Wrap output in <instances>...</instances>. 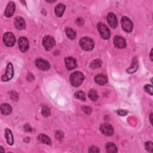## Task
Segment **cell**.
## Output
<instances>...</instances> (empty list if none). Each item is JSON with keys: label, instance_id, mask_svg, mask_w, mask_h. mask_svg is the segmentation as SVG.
Masks as SVG:
<instances>
[{"label": "cell", "instance_id": "6da1fadb", "mask_svg": "<svg viewBox=\"0 0 153 153\" xmlns=\"http://www.w3.org/2000/svg\"><path fill=\"white\" fill-rule=\"evenodd\" d=\"M85 79L84 75L80 72H74L73 73L70 77V81L71 85L74 87L80 86Z\"/></svg>", "mask_w": 153, "mask_h": 153}, {"label": "cell", "instance_id": "7a4b0ae2", "mask_svg": "<svg viewBox=\"0 0 153 153\" xmlns=\"http://www.w3.org/2000/svg\"><path fill=\"white\" fill-rule=\"evenodd\" d=\"M81 47L85 50H92L94 46L93 40L89 37H83L80 41Z\"/></svg>", "mask_w": 153, "mask_h": 153}, {"label": "cell", "instance_id": "3957f363", "mask_svg": "<svg viewBox=\"0 0 153 153\" xmlns=\"http://www.w3.org/2000/svg\"><path fill=\"white\" fill-rule=\"evenodd\" d=\"M98 29L100 33V35L104 39H108L111 36V32L108 27L104 23H99L98 25Z\"/></svg>", "mask_w": 153, "mask_h": 153}, {"label": "cell", "instance_id": "277c9868", "mask_svg": "<svg viewBox=\"0 0 153 153\" xmlns=\"http://www.w3.org/2000/svg\"><path fill=\"white\" fill-rule=\"evenodd\" d=\"M121 26L124 31L127 32H130L132 31L133 28V25L132 22L127 17L124 16L121 20Z\"/></svg>", "mask_w": 153, "mask_h": 153}, {"label": "cell", "instance_id": "5b68a950", "mask_svg": "<svg viewBox=\"0 0 153 153\" xmlns=\"http://www.w3.org/2000/svg\"><path fill=\"white\" fill-rule=\"evenodd\" d=\"M4 44L8 47H12L15 44L16 38L11 32H6L3 36Z\"/></svg>", "mask_w": 153, "mask_h": 153}, {"label": "cell", "instance_id": "8992f818", "mask_svg": "<svg viewBox=\"0 0 153 153\" xmlns=\"http://www.w3.org/2000/svg\"><path fill=\"white\" fill-rule=\"evenodd\" d=\"M43 45L46 50H51L55 46V40L51 36H46L43 40Z\"/></svg>", "mask_w": 153, "mask_h": 153}, {"label": "cell", "instance_id": "52a82bcc", "mask_svg": "<svg viewBox=\"0 0 153 153\" xmlns=\"http://www.w3.org/2000/svg\"><path fill=\"white\" fill-rule=\"evenodd\" d=\"M100 130L105 136H111L114 133L113 126L109 123H103L100 126Z\"/></svg>", "mask_w": 153, "mask_h": 153}, {"label": "cell", "instance_id": "ba28073f", "mask_svg": "<svg viewBox=\"0 0 153 153\" xmlns=\"http://www.w3.org/2000/svg\"><path fill=\"white\" fill-rule=\"evenodd\" d=\"M13 77V65L11 63H9L7 65L6 73L4 75H3L1 77L2 81L6 82L10 80Z\"/></svg>", "mask_w": 153, "mask_h": 153}, {"label": "cell", "instance_id": "9c48e42d", "mask_svg": "<svg viewBox=\"0 0 153 153\" xmlns=\"http://www.w3.org/2000/svg\"><path fill=\"white\" fill-rule=\"evenodd\" d=\"M114 44L116 47L118 49H123L126 46V40L120 36H116L114 38Z\"/></svg>", "mask_w": 153, "mask_h": 153}, {"label": "cell", "instance_id": "30bf717a", "mask_svg": "<svg viewBox=\"0 0 153 153\" xmlns=\"http://www.w3.org/2000/svg\"><path fill=\"white\" fill-rule=\"evenodd\" d=\"M37 66L43 71H47L50 68V65L47 61L42 59H38L35 62Z\"/></svg>", "mask_w": 153, "mask_h": 153}, {"label": "cell", "instance_id": "8fae6325", "mask_svg": "<svg viewBox=\"0 0 153 153\" xmlns=\"http://www.w3.org/2000/svg\"><path fill=\"white\" fill-rule=\"evenodd\" d=\"M19 47L22 52H25L29 49V41L25 37H21L19 39Z\"/></svg>", "mask_w": 153, "mask_h": 153}, {"label": "cell", "instance_id": "7c38bea8", "mask_svg": "<svg viewBox=\"0 0 153 153\" xmlns=\"http://www.w3.org/2000/svg\"><path fill=\"white\" fill-rule=\"evenodd\" d=\"M65 65L68 70H72L77 66L76 60L72 57H68L65 60Z\"/></svg>", "mask_w": 153, "mask_h": 153}, {"label": "cell", "instance_id": "4fadbf2b", "mask_svg": "<svg viewBox=\"0 0 153 153\" xmlns=\"http://www.w3.org/2000/svg\"><path fill=\"white\" fill-rule=\"evenodd\" d=\"M107 21L112 28H116L117 26L118 21L116 16L113 13H109L107 16Z\"/></svg>", "mask_w": 153, "mask_h": 153}, {"label": "cell", "instance_id": "5bb4252c", "mask_svg": "<svg viewBox=\"0 0 153 153\" xmlns=\"http://www.w3.org/2000/svg\"><path fill=\"white\" fill-rule=\"evenodd\" d=\"M15 11V4L13 2H10L8 4L5 10L4 15L7 18L11 17L13 15Z\"/></svg>", "mask_w": 153, "mask_h": 153}, {"label": "cell", "instance_id": "9a60e30c", "mask_svg": "<svg viewBox=\"0 0 153 153\" xmlns=\"http://www.w3.org/2000/svg\"><path fill=\"white\" fill-rule=\"evenodd\" d=\"M14 24L16 28L18 30H23L26 26L25 20L22 17H16L14 21Z\"/></svg>", "mask_w": 153, "mask_h": 153}, {"label": "cell", "instance_id": "2e32d148", "mask_svg": "<svg viewBox=\"0 0 153 153\" xmlns=\"http://www.w3.org/2000/svg\"><path fill=\"white\" fill-rule=\"evenodd\" d=\"M94 80L99 85H104L108 81L107 77L103 74L97 75L94 78Z\"/></svg>", "mask_w": 153, "mask_h": 153}, {"label": "cell", "instance_id": "e0dca14e", "mask_svg": "<svg viewBox=\"0 0 153 153\" xmlns=\"http://www.w3.org/2000/svg\"><path fill=\"white\" fill-rule=\"evenodd\" d=\"M65 6L63 4H59L56 7H55V14L58 17H61L63 15L64 11L65 10Z\"/></svg>", "mask_w": 153, "mask_h": 153}, {"label": "cell", "instance_id": "ac0fdd59", "mask_svg": "<svg viewBox=\"0 0 153 153\" xmlns=\"http://www.w3.org/2000/svg\"><path fill=\"white\" fill-rule=\"evenodd\" d=\"M1 111L3 115H9L12 111L11 106L8 104H3L1 106Z\"/></svg>", "mask_w": 153, "mask_h": 153}, {"label": "cell", "instance_id": "d6986e66", "mask_svg": "<svg viewBox=\"0 0 153 153\" xmlns=\"http://www.w3.org/2000/svg\"><path fill=\"white\" fill-rule=\"evenodd\" d=\"M105 148L107 152L114 153L117 152V148L113 142H108L105 145Z\"/></svg>", "mask_w": 153, "mask_h": 153}, {"label": "cell", "instance_id": "ffe728a7", "mask_svg": "<svg viewBox=\"0 0 153 153\" xmlns=\"http://www.w3.org/2000/svg\"><path fill=\"white\" fill-rule=\"evenodd\" d=\"M5 137L6 139L8 145H12L13 144L14 140H13V135H12V133H11V130L10 129H6V131H5Z\"/></svg>", "mask_w": 153, "mask_h": 153}, {"label": "cell", "instance_id": "44dd1931", "mask_svg": "<svg viewBox=\"0 0 153 153\" xmlns=\"http://www.w3.org/2000/svg\"><path fill=\"white\" fill-rule=\"evenodd\" d=\"M38 140L43 144H47V145H50L51 144V141H50V139L49 136H47L45 134H40L38 137Z\"/></svg>", "mask_w": 153, "mask_h": 153}, {"label": "cell", "instance_id": "7402d4cb", "mask_svg": "<svg viewBox=\"0 0 153 153\" xmlns=\"http://www.w3.org/2000/svg\"><path fill=\"white\" fill-rule=\"evenodd\" d=\"M65 32L67 37L69 39H74L77 37L76 32L73 28H71V27H66L65 30Z\"/></svg>", "mask_w": 153, "mask_h": 153}, {"label": "cell", "instance_id": "603a6c76", "mask_svg": "<svg viewBox=\"0 0 153 153\" xmlns=\"http://www.w3.org/2000/svg\"><path fill=\"white\" fill-rule=\"evenodd\" d=\"M137 67H138V65H137V59L136 58H135L133 59V61L132 63V65L131 66L127 69V73H135L137 69Z\"/></svg>", "mask_w": 153, "mask_h": 153}, {"label": "cell", "instance_id": "cb8c5ba5", "mask_svg": "<svg viewBox=\"0 0 153 153\" xmlns=\"http://www.w3.org/2000/svg\"><path fill=\"white\" fill-rule=\"evenodd\" d=\"M88 96H89V99L92 101H96L98 99V92H97L96 90H95L94 89H91L89 92Z\"/></svg>", "mask_w": 153, "mask_h": 153}, {"label": "cell", "instance_id": "d4e9b609", "mask_svg": "<svg viewBox=\"0 0 153 153\" xmlns=\"http://www.w3.org/2000/svg\"><path fill=\"white\" fill-rule=\"evenodd\" d=\"M74 96H75V98H76L77 99H78L82 101H86V95L85 93L82 91L81 90L77 91V92H75Z\"/></svg>", "mask_w": 153, "mask_h": 153}, {"label": "cell", "instance_id": "484cf974", "mask_svg": "<svg viewBox=\"0 0 153 153\" xmlns=\"http://www.w3.org/2000/svg\"><path fill=\"white\" fill-rule=\"evenodd\" d=\"M102 65V61L99 59H96L90 63V67L93 69L99 68Z\"/></svg>", "mask_w": 153, "mask_h": 153}, {"label": "cell", "instance_id": "4316f807", "mask_svg": "<svg viewBox=\"0 0 153 153\" xmlns=\"http://www.w3.org/2000/svg\"><path fill=\"white\" fill-rule=\"evenodd\" d=\"M41 113H42L43 116L47 117H49L50 115V110L47 106H44L41 111Z\"/></svg>", "mask_w": 153, "mask_h": 153}, {"label": "cell", "instance_id": "83f0119b", "mask_svg": "<svg viewBox=\"0 0 153 153\" xmlns=\"http://www.w3.org/2000/svg\"><path fill=\"white\" fill-rule=\"evenodd\" d=\"M145 147L146 149L150 152H153V144L152 142L151 141H148L146 142L145 144Z\"/></svg>", "mask_w": 153, "mask_h": 153}, {"label": "cell", "instance_id": "f1b7e54d", "mask_svg": "<svg viewBox=\"0 0 153 153\" xmlns=\"http://www.w3.org/2000/svg\"><path fill=\"white\" fill-rule=\"evenodd\" d=\"M144 89L147 93H148L151 95H152V87L151 85H145L144 87Z\"/></svg>", "mask_w": 153, "mask_h": 153}, {"label": "cell", "instance_id": "f546056e", "mask_svg": "<svg viewBox=\"0 0 153 153\" xmlns=\"http://www.w3.org/2000/svg\"><path fill=\"white\" fill-rule=\"evenodd\" d=\"M10 97H11V98L15 101H17L18 99V94H17L16 92H13L12 91L11 93H10Z\"/></svg>", "mask_w": 153, "mask_h": 153}, {"label": "cell", "instance_id": "4dcf8cb0", "mask_svg": "<svg viewBox=\"0 0 153 153\" xmlns=\"http://www.w3.org/2000/svg\"><path fill=\"white\" fill-rule=\"evenodd\" d=\"M81 108L82 111L88 115H89L92 113V109L89 106H82Z\"/></svg>", "mask_w": 153, "mask_h": 153}, {"label": "cell", "instance_id": "1f68e13d", "mask_svg": "<svg viewBox=\"0 0 153 153\" xmlns=\"http://www.w3.org/2000/svg\"><path fill=\"white\" fill-rule=\"evenodd\" d=\"M128 112L126 110H123V109H119L117 111V114L119 116H125L128 114Z\"/></svg>", "mask_w": 153, "mask_h": 153}, {"label": "cell", "instance_id": "d6a6232c", "mask_svg": "<svg viewBox=\"0 0 153 153\" xmlns=\"http://www.w3.org/2000/svg\"><path fill=\"white\" fill-rule=\"evenodd\" d=\"M89 152H99V149L98 147L93 146L89 148Z\"/></svg>", "mask_w": 153, "mask_h": 153}, {"label": "cell", "instance_id": "836d02e7", "mask_svg": "<svg viewBox=\"0 0 153 153\" xmlns=\"http://www.w3.org/2000/svg\"><path fill=\"white\" fill-rule=\"evenodd\" d=\"M56 135H58V136H60V135H63V133H62V132H61V133H59V132H58V133H57ZM62 136H61V137L62 138ZM61 137H59L58 136L57 138H58V139H61Z\"/></svg>", "mask_w": 153, "mask_h": 153}, {"label": "cell", "instance_id": "e575fe53", "mask_svg": "<svg viewBox=\"0 0 153 153\" xmlns=\"http://www.w3.org/2000/svg\"><path fill=\"white\" fill-rule=\"evenodd\" d=\"M152 49L151 50V52H150V59L151 60V61H152Z\"/></svg>", "mask_w": 153, "mask_h": 153}, {"label": "cell", "instance_id": "d590c367", "mask_svg": "<svg viewBox=\"0 0 153 153\" xmlns=\"http://www.w3.org/2000/svg\"><path fill=\"white\" fill-rule=\"evenodd\" d=\"M152 114H151V115H150V117H149V118H150V121H151V124H152Z\"/></svg>", "mask_w": 153, "mask_h": 153}]
</instances>
